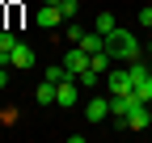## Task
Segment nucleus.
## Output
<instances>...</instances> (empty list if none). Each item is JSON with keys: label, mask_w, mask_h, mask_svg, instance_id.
<instances>
[{"label": "nucleus", "mask_w": 152, "mask_h": 143, "mask_svg": "<svg viewBox=\"0 0 152 143\" xmlns=\"http://www.w3.org/2000/svg\"><path fill=\"white\" fill-rule=\"evenodd\" d=\"M106 51H110L114 63H135L140 59V38L131 30H114L110 38H106Z\"/></svg>", "instance_id": "f257e3e1"}, {"label": "nucleus", "mask_w": 152, "mask_h": 143, "mask_svg": "<svg viewBox=\"0 0 152 143\" xmlns=\"http://www.w3.org/2000/svg\"><path fill=\"white\" fill-rule=\"evenodd\" d=\"M106 88H110V93H135L131 67H110V72H106Z\"/></svg>", "instance_id": "f03ea898"}, {"label": "nucleus", "mask_w": 152, "mask_h": 143, "mask_svg": "<svg viewBox=\"0 0 152 143\" xmlns=\"http://www.w3.org/2000/svg\"><path fill=\"white\" fill-rule=\"evenodd\" d=\"M89 63H93V55H89V51H85V46H76V42H72V51H68V55H64V67L72 72V76H80V72H85Z\"/></svg>", "instance_id": "7ed1b4c3"}, {"label": "nucleus", "mask_w": 152, "mask_h": 143, "mask_svg": "<svg viewBox=\"0 0 152 143\" xmlns=\"http://www.w3.org/2000/svg\"><path fill=\"white\" fill-rule=\"evenodd\" d=\"M148 122H152V114H148V101H135V105H131V114L123 118V126H127V131H144Z\"/></svg>", "instance_id": "20e7f679"}, {"label": "nucleus", "mask_w": 152, "mask_h": 143, "mask_svg": "<svg viewBox=\"0 0 152 143\" xmlns=\"http://www.w3.org/2000/svg\"><path fill=\"white\" fill-rule=\"evenodd\" d=\"M85 118L93 122V126L106 122V118H110V97H89V101H85Z\"/></svg>", "instance_id": "39448f33"}, {"label": "nucleus", "mask_w": 152, "mask_h": 143, "mask_svg": "<svg viewBox=\"0 0 152 143\" xmlns=\"http://www.w3.org/2000/svg\"><path fill=\"white\" fill-rule=\"evenodd\" d=\"M76 101H80V80H76V76L59 80V110H72Z\"/></svg>", "instance_id": "423d86ee"}, {"label": "nucleus", "mask_w": 152, "mask_h": 143, "mask_svg": "<svg viewBox=\"0 0 152 143\" xmlns=\"http://www.w3.org/2000/svg\"><path fill=\"white\" fill-rule=\"evenodd\" d=\"M34 21L42 25V30H55V25L64 21V13H59V4H42V9L34 13Z\"/></svg>", "instance_id": "0eeeda50"}, {"label": "nucleus", "mask_w": 152, "mask_h": 143, "mask_svg": "<svg viewBox=\"0 0 152 143\" xmlns=\"http://www.w3.org/2000/svg\"><path fill=\"white\" fill-rule=\"evenodd\" d=\"M9 67H21V72H30V67H34V51H30L26 42H17V46H13V55H9Z\"/></svg>", "instance_id": "6e6552de"}, {"label": "nucleus", "mask_w": 152, "mask_h": 143, "mask_svg": "<svg viewBox=\"0 0 152 143\" xmlns=\"http://www.w3.org/2000/svg\"><path fill=\"white\" fill-rule=\"evenodd\" d=\"M34 101H38V105H55V101H59V84H51V80H42V84L34 88Z\"/></svg>", "instance_id": "1a4fd4ad"}, {"label": "nucleus", "mask_w": 152, "mask_h": 143, "mask_svg": "<svg viewBox=\"0 0 152 143\" xmlns=\"http://www.w3.org/2000/svg\"><path fill=\"white\" fill-rule=\"evenodd\" d=\"M76 46H85V51H89V55H97V51H106V34H97V30H93V34H89V30H85V38H80V42H76Z\"/></svg>", "instance_id": "9d476101"}, {"label": "nucleus", "mask_w": 152, "mask_h": 143, "mask_svg": "<svg viewBox=\"0 0 152 143\" xmlns=\"http://www.w3.org/2000/svg\"><path fill=\"white\" fill-rule=\"evenodd\" d=\"M93 30H97V34H106V38H110V34L118 30V21H114V13H97V17H93Z\"/></svg>", "instance_id": "9b49d317"}, {"label": "nucleus", "mask_w": 152, "mask_h": 143, "mask_svg": "<svg viewBox=\"0 0 152 143\" xmlns=\"http://www.w3.org/2000/svg\"><path fill=\"white\" fill-rule=\"evenodd\" d=\"M68 76H72V72H68V67H64V59H59V63H51V67H47V76H42V80L59 84V80H68Z\"/></svg>", "instance_id": "f8f14e48"}, {"label": "nucleus", "mask_w": 152, "mask_h": 143, "mask_svg": "<svg viewBox=\"0 0 152 143\" xmlns=\"http://www.w3.org/2000/svg\"><path fill=\"white\" fill-rule=\"evenodd\" d=\"M76 80H80V88H97V84H102L106 76H97V72H93V67H85V72H80V76H76Z\"/></svg>", "instance_id": "ddd939ff"}, {"label": "nucleus", "mask_w": 152, "mask_h": 143, "mask_svg": "<svg viewBox=\"0 0 152 143\" xmlns=\"http://www.w3.org/2000/svg\"><path fill=\"white\" fill-rule=\"evenodd\" d=\"M13 46H17V34H13V30H0V51L13 55Z\"/></svg>", "instance_id": "4468645a"}, {"label": "nucleus", "mask_w": 152, "mask_h": 143, "mask_svg": "<svg viewBox=\"0 0 152 143\" xmlns=\"http://www.w3.org/2000/svg\"><path fill=\"white\" fill-rule=\"evenodd\" d=\"M59 13H64V21H76V13H80V4H76V0H59Z\"/></svg>", "instance_id": "2eb2a0df"}, {"label": "nucleus", "mask_w": 152, "mask_h": 143, "mask_svg": "<svg viewBox=\"0 0 152 143\" xmlns=\"http://www.w3.org/2000/svg\"><path fill=\"white\" fill-rule=\"evenodd\" d=\"M64 34H68V42H80V38H85V30L76 25V21H68V30H64Z\"/></svg>", "instance_id": "dca6fc26"}, {"label": "nucleus", "mask_w": 152, "mask_h": 143, "mask_svg": "<svg viewBox=\"0 0 152 143\" xmlns=\"http://www.w3.org/2000/svg\"><path fill=\"white\" fill-rule=\"evenodd\" d=\"M140 25H148V30H152V4H148V9H140Z\"/></svg>", "instance_id": "f3484780"}, {"label": "nucleus", "mask_w": 152, "mask_h": 143, "mask_svg": "<svg viewBox=\"0 0 152 143\" xmlns=\"http://www.w3.org/2000/svg\"><path fill=\"white\" fill-rule=\"evenodd\" d=\"M4 84H9V72H4V67H0V93H4Z\"/></svg>", "instance_id": "a211bd4d"}, {"label": "nucleus", "mask_w": 152, "mask_h": 143, "mask_svg": "<svg viewBox=\"0 0 152 143\" xmlns=\"http://www.w3.org/2000/svg\"><path fill=\"white\" fill-rule=\"evenodd\" d=\"M42 4H59V0H42Z\"/></svg>", "instance_id": "6ab92c4d"}, {"label": "nucleus", "mask_w": 152, "mask_h": 143, "mask_svg": "<svg viewBox=\"0 0 152 143\" xmlns=\"http://www.w3.org/2000/svg\"><path fill=\"white\" fill-rule=\"evenodd\" d=\"M148 76H152V63H148Z\"/></svg>", "instance_id": "aec40b11"}, {"label": "nucleus", "mask_w": 152, "mask_h": 143, "mask_svg": "<svg viewBox=\"0 0 152 143\" xmlns=\"http://www.w3.org/2000/svg\"><path fill=\"white\" fill-rule=\"evenodd\" d=\"M148 51H152V42H148Z\"/></svg>", "instance_id": "412c9836"}]
</instances>
